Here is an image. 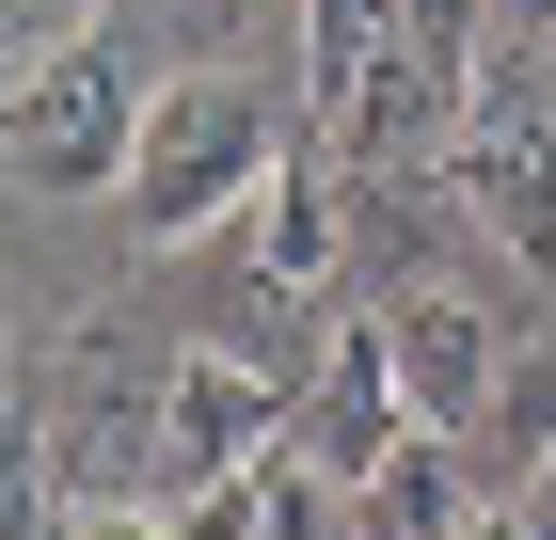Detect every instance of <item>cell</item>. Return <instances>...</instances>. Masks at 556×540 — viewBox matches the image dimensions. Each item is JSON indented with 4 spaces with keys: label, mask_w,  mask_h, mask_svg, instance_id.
<instances>
[{
    "label": "cell",
    "mask_w": 556,
    "mask_h": 540,
    "mask_svg": "<svg viewBox=\"0 0 556 540\" xmlns=\"http://www.w3.org/2000/svg\"><path fill=\"white\" fill-rule=\"evenodd\" d=\"M477 429L541 461V445H556V366H509V381H493V414H477Z\"/></svg>",
    "instance_id": "7c38bea8"
},
{
    "label": "cell",
    "mask_w": 556,
    "mask_h": 540,
    "mask_svg": "<svg viewBox=\"0 0 556 540\" xmlns=\"http://www.w3.org/2000/svg\"><path fill=\"white\" fill-rule=\"evenodd\" d=\"M160 381H175V350L143 366L112 318H80V334H64V398H48V445H64V477H80L96 508H112V493H160Z\"/></svg>",
    "instance_id": "5b68a950"
},
{
    "label": "cell",
    "mask_w": 556,
    "mask_h": 540,
    "mask_svg": "<svg viewBox=\"0 0 556 540\" xmlns=\"http://www.w3.org/2000/svg\"><path fill=\"white\" fill-rule=\"evenodd\" d=\"M0 16H16V33H80V0H0Z\"/></svg>",
    "instance_id": "5bb4252c"
},
{
    "label": "cell",
    "mask_w": 556,
    "mask_h": 540,
    "mask_svg": "<svg viewBox=\"0 0 556 540\" xmlns=\"http://www.w3.org/2000/svg\"><path fill=\"white\" fill-rule=\"evenodd\" d=\"M445 191H462V223L509 254L525 287H556V96L525 80V48L477 80V127L445 143Z\"/></svg>",
    "instance_id": "3957f363"
},
{
    "label": "cell",
    "mask_w": 556,
    "mask_h": 540,
    "mask_svg": "<svg viewBox=\"0 0 556 540\" xmlns=\"http://www.w3.org/2000/svg\"><path fill=\"white\" fill-rule=\"evenodd\" d=\"M270 175H287L270 96H255V80H223V64H191V80H160L143 160H128V191H112V208L143 223V254H191V239H223V223L255 208Z\"/></svg>",
    "instance_id": "7a4b0ae2"
},
{
    "label": "cell",
    "mask_w": 556,
    "mask_h": 540,
    "mask_svg": "<svg viewBox=\"0 0 556 540\" xmlns=\"http://www.w3.org/2000/svg\"><path fill=\"white\" fill-rule=\"evenodd\" d=\"M334 239H350V208H334L302 160L270 175L255 208H239V254H255V287H318V271H334Z\"/></svg>",
    "instance_id": "ba28073f"
},
{
    "label": "cell",
    "mask_w": 556,
    "mask_h": 540,
    "mask_svg": "<svg viewBox=\"0 0 556 540\" xmlns=\"http://www.w3.org/2000/svg\"><path fill=\"white\" fill-rule=\"evenodd\" d=\"M143 112H160L143 48L112 33V16H80V33H48L33 64L0 80V175H16V191H128Z\"/></svg>",
    "instance_id": "6da1fadb"
},
{
    "label": "cell",
    "mask_w": 556,
    "mask_h": 540,
    "mask_svg": "<svg viewBox=\"0 0 556 540\" xmlns=\"http://www.w3.org/2000/svg\"><path fill=\"white\" fill-rule=\"evenodd\" d=\"M493 16H509V33H556V0H493Z\"/></svg>",
    "instance_id": "9a60e30c"
},
{
    "label": "cell",
    "mask_w": 556,
    "mask_h": 540,
    "mask_svg": "<svg viewBox=\"0 0 556 540\" xmlns=\"http://www.w3.org/2000/svg\"><path fill=\"white\" fill-rule=\"evenodd\" d=\"M414 398H397V350H382V318H350L334 350H318V381H302L287 398V461H318V477H334V493H366V477H382L397 445H414Z\"/></svg>",
    "instance_id": "8992f818"
},
{
    "label": "cell",
    "mask_w": 556,
    "mask_h": 540,
    "mask_svg": "<svg viewBox=\"0 0 556 540\" xmlns=\"http://www.w3.org/2000/svg\"><path fill=\"white\" fill-rule=\"evenodd\" d=\"M287 16H302V80L334 96V112L382 80V64H397V33H414V0H287Z\"/></svg>",
    "instance_id": "30bf717a"
},
{
    "label": "cell",
    "mask_w": 556,
    "mask_h": 540,
    "mask_svg": "<svg viewBox=\"0 0 556 540\" xmlns=\"http://www.w3.org/2000/svg\"><path fill=\"white\" fill-rule=\"evenodd\" d=\"M350 525H366V540H462V525H477V508H462V445H445V429H414V445L350 493Z\"/></svg>",
    "instance_id": "9c48e42d"
},
{
    "label": "cell",
    "mask_w": 556,
    "mask_h": 540,
    "mask_svg": "<svg viewBox=\"0 0 556 540\" xmlns=\"http://www.w3.org/2000/svg\"><path fill=\"white\" fill-rule=\"evenodd\" d=\"M287 445V366H255V350H223V334H191L160 381V508L223 493V477H255V461Z\"/></svg>",
    "instance_id": "277c9868"
},
{
    "label": "cell",
    "mask_w": 556,
    "mask_h": 540,
    "mask_svg": "<svg viewBox=\"0 0 556 540\" xmlns=\"http://www.w3.org/2000/svg\"><path fill=\"white\" fill-rule=\"evenodd\" d=\"M382 350H397V398H414L445 445H462V429L493 414V381H509V350H493V318H477L462 287H382Z\"/></svg>",
    "instance_id": "52a82bcc"
},
{
    "label": "cell",
    "mask_w": 556,
    "mask_h": 540,
    "mask_svg": "<svg viewBox=\"0 0 556 540\" xmlns=\"http://www.w3.org/2000/svg\"><path fill=\"white\" fill-rule=\"evenodd\" d=\"M64 540H191V525H175L160 493H112V508H80V525H64Z\"/></svg>",
    "instance_id": "4fadbf2b"
},
{
    "label": "cell",
    "mask_w": 556,
    "mask_h": 540,
    "mask_svg": "<svg viewBox=\"0 0 556 540\" xmlns=\"http://www.w3.org/2000/svg\"><path fill=\"white\" fill-rule=\"evenodd\" d=\"M48 493H64V445H48V414H16L0 429V540H64Z\"/></svg>",
    "instance_id": "8fae6325"
},
{
    "label": "cell",
    "mask_w": 556,
    "mask_h": 540,
    "mask_svg": "<svg viewBox=\"0 0 556 540\" xmlns=\"http://www.w3.org/2000/svg\"><path fill=\"white\" fill-rule=\"evenodd\" d=\"M462 540H525V508H477V525H462Z\"/></svg>",
    "instance_id": "2e32d148"
}]
</instances>
